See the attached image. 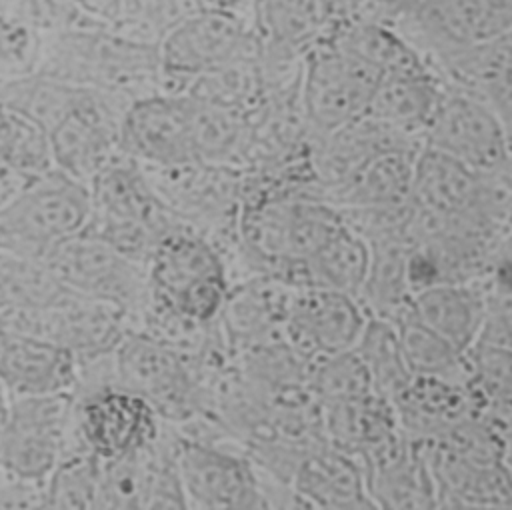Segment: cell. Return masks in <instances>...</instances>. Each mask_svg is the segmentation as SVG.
<instances>
[{
	"instance_id": "30bf717a",
	"label": "cell",
	"mask_w": 512,
	"mask_h": 510,
	"mask_svg": "<svg viewBox=\"0 0 512 510\" xmlns=\"http://www.w3.org/2000/svg\"><path fill=\"white\" fill-rule=\"evenodd\" d=\"M0 324L6 332L52 342L76 360L114 350L130 330L118 308L70 290L46 306L0 318Z\"/></svg>"
},
{
	"instance_id": "484cf974",
	"label": "cell",
	"mask_w": 512,
	"mask_h": 510,
	"mask_svg": "<svg viewBox=\"0 0 512 510\" xmlns=\"http://www.w3.org/2000/svg\"><path fill=\"white\" fill-rule=\"evenodd\" d=\"M52 168L90 186L118 152V134L80 110H72L48 132Z\"/></svg>"
},
{
	"instance_id": "7a4b0ae2",
	"label": "cell",
	"mask_w": 512,
	"mask_h": 510,
	"mask_svg": "<svg viewBox=\"0 0 512 510\" xmlns=\"http://www.w3.org/2000/svg\"><path fill=\"white\" fill-rule=\"evenodd\" d=\"M150 300L178 318L208 326L228 296V278L216 246L198 230L178 224L154 246L148 262Z\"/></svg>"
},
{
	"instance_id": "8992f818",
	"label": "cell",
	"mask_w": 512,
	"mask_h": 510,
	"mask_svg": "<svg viewBox=\"0 0 512 510\" xmlns=\"http://www.w3.org/2000/svg\"><path fill=\"white\" fill-rule=\"evenodd\" d=\"M248 52H256V40L246 18L202 8L158 40L160 92L184 94L192 78Z\"/></svg>"
},
{
	"instance_id": "4dcf8cb0",
	"label": "cell",
	"mask_w": 512,
	"mask_h": 510,
	"mask_svg": "<svg viewBox=\"0 0 512 510\" xmlns=\"http://www.w3.org/2000/svg\"><path fill=\"white\" fill-rule=\"evenodd\" d=\"M64 292L44 258L0 250V318L46 306Z\"/></svg>"
},
{
	"instance_id": "f1b7e54d",
	"label": "cell",
	"mask_w": 512,
	"mask_h": 510,
	"mask_svg": "<svg viewBox=\"0 0 512 510\" xmlns=\"http://www.w3.org/2000/svg\"><path fill=\"white\" fill-rule=\"evenodd\" d=\"M78 94V84L40 70L0 80V104L30 118L46 132L74 110Z\"/></svg>"
},
{
	"instance_id": "ab89813d",
	"label": "cell",
	"mask_w": 512,
	"mask_h": 510,
	"mask_svg": "<svg viewBox=\"0 0 512 510\" xmlns=\"http://www.w3.org/2000/svg\"><path fill=\"white\" fill-rule=\"evenodd\" d=\"M42 34L18 16L0 14V80L34 72Z\"/></svg>"
},
{
	"instance_id": "6da1fadb",
	"label": "cell",
	"mask_w": 512,
	"mask_h": 510,
	"mask_svg": "<svg viewBox=\"0 0 512 510\" xmlns=\"http://www.w3.org/2000/svg\"><path fill=\"white\" fill-rule=\"evenodd\" d=\"M36 70L132 100L160 92L158 44L128 38L110 26L42 34Z\"/></svg>"
},
{
	"instance_id": "83f0119b",
	"label": "cell",
	"mask_w": 512,
	"mask_h": 510,
	"mask_svg": "<svg viewBox=\"0 0 512 510\" xmlns=\"http://www.w3.org/2000/svg\"><path fill=\"white\" fill-rule=\"evenodd\" d=\"M190 136L194 160L224 166L250 144L248 114L190 98Z\"/></svg>"
},
{
	"instance_id": "4fadbf2b",
	"label": "cell",
	"mask_w": 512,
	"mask_h": 510,
	"mask_svg": "<svg viewBox=\"0 0 512 510\" xmlns=\"http://www.w3.org/2000/svg\"><path fill=\"white\" fill-rule=\"evenodd\" d=\"M176 430V428H174ZM176 440V468L186 508L242 510L266 506L252 464L202 438Z\"/></svg>"
},
{
	"instance_id": "8d00e7d4",
	"label": "cell",
	"mask_w": 512,
	"mask_h": 510,
	"mask_svg": "<svg viewBox=\"0 0 512 510\" xmlns=\"http://www.w3.org/2000/svg\"><path fill=\"white\" fill-rule=\"evenodd\" d=\"M468 384L488 410H512V348L478 338L466 352Z\"/></svg>"
},
{
	"instance_id": "277c9868",
	"label": "cell",
	"mask_w": 512,
	"mask_h": 510,
	"mask_svg": "<svg viewBox=\"0 0 512 510\" xmlns=\"http://www.w3.org/2000/svg\"><path fill=\"white\" fill-rule=\"evenodd\" d=\"M44 260L66 290L118 308L128 326L150 300L146 264L86 230L56 244Z\"/></svg>"
},
{
	"instance_id": "5b68a950",
	"label": "cell",
	"mask_w": 512,
	"mask_h": 510,
	"mask_svg": "<svg viewBox=\"0 0 512 510\" xmlns=\"http://www.w3.org/2000/svg\"><path fill=\"white\" fill-rule=\"evenodd\" d=\"M118 384L142 396L158 416L180 426L200 406V382L188 354L140 330H128L114 348Z\"/></svg>"
},
{
	"instance_id": "ffe728a7",
	"label": "cell",
	"mask_w": 512,
	"mask_h": 510,
	"mask_svg": "<svg viewBox=\"0 0 512 510\" xmlns=\"http://www.w3.org/2000/svg\"><path fill=\"white\" fill-rule=\"evenodd\" d=\"M76 370L78 360L72 352L40 338L6 332L0 382L8 396L72 394Z\"/></svg>"
},
{
	"instance_id": "44dd1931",
	"label": "cell",
	"mask_w": 512,
	"mask_h": 510,
	"mask_svg": "<svg viewBox=\"0 0 512 510\" xmlns=\"http://www.w3.org/2000/svg\"><path fill=\"white\" fill-rule=\"evenodd\" d=\"M292 490L308 506L376 508L366 472L356 458L338 448H318L304 454L292 470Z\"/></svg>"
},
{
	"instance_id": "9c48e42d",
	"label": "cell",
	"mask_w": 512,
	"mask_h": 510,
	"mask_svg": "<svg viewBox=\"0 0 512 510\" xmlns=\"http://www.w3.org/2000/svg\"><path fill=\"white\" fill-rule=\"evenodd\" d=\"M72 426V394L10 396L0 416V464L44 482L62 458Z\"/></svg>"
},
{
	"instance_id": "4316f807",
	"label": "cell",
	"mask_w": 512,
	"mask_h": 510,
	"mask_svg": "<svg viewBox=\"0 0 512 510\" xmlns=\"http://www.w3.org/2000/svg\"><path fill=\"white\" fill-rule=\"evenodd\" d=\"M370 270V242L344 226L306 262L290 270L298 286L360 296Z\"/></svg>"
},
{
	"instance_id": "1f68e13d",
	"label": "cell",
	"mask_w": 512,
	"mask_h": 510,
	"mask_svg": "<svg viewBox=\"0 0 512 510\" xmlns=\"http://www.w3.org/2000/svg\"><path fill=\"white\" fill-rule=\"evenodd\" d=\"M400 352L412 376L468 382L464 352L418 322L408 310L394 318Z\"/></svg>"
},
{
	"instance_id": "52a82bcc",
	"label": "cell",
	"mask_w": 512,
	"mask_h": 510,
	"mask_svg": "<svg viewBox=\"0 0 512 510\" xmlns=\"http://www.w3.org/2000/svg\"><path fill=\"white\" fill-rule=\"evenodd\" d=\"M342 226L344 218L330 202L276 198L248 208L240 232L254 254L290 272L316 254Z\"/></svg>"
},
{
	"instance_id": "e575fe53",
	"label": "cell",
	"mask_w": 512,
	"mask_h": 510,
	"mask_svg": "<svg viewBox=\"0 0 512 510\" xmlns=\"http://www.w3.org/2000/svg\"><path fill=\"white\" fill-rule=\"evenodd\" d=\"M332 42L368 62L382 76L428 70L406 40L378 24H356L338 34Z\"/></svg>"
},
{
	"instance_id": "603a6c76",
	"label": "cell",
	"mask_w": 512,
	"mask_h": 510,
	"mask_svg": "<svg viewBox=\"0 0 512 510\" xmlns=\"http://www.w3.org/2000/svg\"><path fill=\"white\" fill-rule=\"evenodd\" d=\"M416 152L418 150L408 148H388L374 154L344 182L330 188L328 202L344 210L408 204Z\"/></svg>"
},
{
	"instance_id": "2e32d148",
	"label": "cell",
	"mask_w": 512,
	"mask_h": 510,
	"mask_svg": "<svg viewBox=\"0 0 512 510\" xmlns=\"http://www.w3.org/2000/svg\"><path fill=\"white\" fill-rule=\"evenodd\" d=\"M88 188L90 218L86 228L144 226L164 236L180 224L156 194L144 166L120 150Z\"/></svg>"
},
{
	"instance_id": "7bdbcfd3",
	"label": "cell",
	"mask_w": 512,
	"mask_h": 510,
	"mask_svg": "<svg viewBox=\"0 0 512 510\" xmlns=\"http://www.w3.org/2000/svg\"><path fill=\"white\" fill-rule=\"evenodd\" d=\"M478 338L512 348V288L492 300H486L484 322Z\"/></svg>"
},
{
	"instance_id": "d4e9b609",
	"label": "cell",
	"mask_w": 512,
	"mask_h": 510,
	"mask_svg": "<svg viewBox=\"0 0 512 510\" xmlns=\"http://www.w3.org/2000/svg\"><path fill=\"white\" fill-rule=\"evenodd\" d=\"M320 406L328 442L352 456H362L400 432L392 402L376 392Z\"/></svg>"
},
{
	"instance_id": "bcb514c9",
	"label": "cell",
	"mask_w": 512,
	"mask_h": 510,
	"mask_svg": "<svg viewBox=\"0 0 512 510\" xmlns=\"http://www.w3.org/2000/svg\"><path fill=\"white\" fill-rule=\"evenodd\" d=\"M200 4H202V8L228 12V14L248 20V10L252 8L254 0H200Z\"/></svg>"
},
{
	"instance_id": "7dc6e473",
	"label": "cell",
	"mask_w": 512,
	"mask_h": 510,
	"mask_svg": "<svg viewBox=\"0 0 512 510\" xmlns=\"http://www.w3.org/2000/svg\"><path fill=\"white\" fill-rule=\"evenodd\" d=\"M4 338H6V332H4V328H2V324H0V350H2V344H4Z\"/></svg>"
},
{
	"instance_id": "d6a6232c",
	"label": "cell",
	"mask_w": 512,
	"mask_h": 510,
	"mask_svg": "<svg viewBox=\"0 0 512 510\" xmlns=\"http://www.w3.org/2000/svg\"><path fill=\"white\" fill-rule=\"evenodd\" d=\"M354 350L370 374L374 392L386 400L392 402L410 382L412 374L404 364L394 320L384 316L366 318Z\"/></svg>"
},
{
	"instance_id": "5bb4252c",
	"label": "cell",
	"mask_w": 512,
	"mask_h": 510,
	"mask_svg": "<svg viewBox=\"0 0 512 510\" xmlns=\"http://www.w3.org/2000/svg\"><path fill=\"white\" fill-rule=\"evenodd\" d=\"M366 318L358 298L310 286H298L282 312L290 350L308 362L354 348Z\"/></svg>"
},
{
	"instance_id": "f6af8a7d",
	"label": "cell",
	"mask_w": 512,
	"mask_h": 510,
	"mask_svg": "<svg viewBox=\"0 0 512 510\" xmlns=\"http://www.w3.org/2000/svg\"><path fill=\"white\" fill-rule=\"evenodd\" d=\"M28 178L0 162V208L24 186Z\"/></svg>"
},
{
	"instance_id": "8fae6325",
	"label": "cell",
	"mask_w": 512,
	"mask_h": 510,
	"mask_svg": "<svg viewBox=\"0 0 512 510\" xmlns=\"http://www.w3.org/2000/svg\"><path fill=\"white\" fill-rule=\"evenodd\" d=\"M424 146L438 150L482 176L504 170L512 156L510 136L498 114L468 90L442 92L424 132Z\"/></svg>"
},
{
	"instance_id": "60d3db41",
	"label": "cell",
	"mask_w": 512,
	"mask_h": 510,
	"mask_svg": "<svg viewBox=\"0 0 512 510\" xmlns=\"http://www.w3.org/2000/svg\"><path fill=\"white\" fill-rule=\"evenodd\" d=\"M20 16L40 34L100 26L80 10L76 0H22Z\"/></svg>"
},
{
	"instance_id": "ba28073f",
	"label": "cell",
	"mask_w": 512,
	"mask_h": 510,
	"mask_svg": "<svg viewBox=\"0 0 512 510\" xmlns=\"http://www.w3.org/2000/svg\"><path fill=\"white\" fill-rule=\"evenodd\" d=\"M380 78L376 68L334 42L312 50L300 82L308 126L320 136L362 118Z\"/></svg>"
},
{
	"instance_id": "836d02e7",
	"label": "cell",
	"mask_w": 512,
	"mask_h": 510,
	"mask_svg": "<svg viewBox=\"0 0 512 510\" xmlns=\"http://www.w3.org/2000/svg\"><path fill=\"white\" fill-rule=\"evenodd\" d=\"M154 442L120 458L100 462L96 508H146L148 486L154 468Z\"/></svg>"
},
{
	"instance_id": "d6986e66",
	"label": "cell",
	"mask_w": 512,
	"mask_h": 510,
	"mask_svg": "<svg viewBox=\"0 0 512 510\" xmlns=\"http://www.w3.org/2000/svg\"><path fill=\"white\" fill-rule=\"evenodd\" d=\"M418 24L444 54L488 44L512 30V0H422Z\"/></svg>"
},
{
	"instance_id": "b9f144b4",
	"label": "cell",
	"mask_w": 512,
	"mask_h": 510,
	"mask_svg": "<svg viewBox=\"0 0 512 510\" xmlns=\"http://www.w3.org/2000/svg\"><path fill=\"white\" fill-rule=\"evenodd\" d=\"M0 508H6V510L46 508L44 482L22 476L12 468L0 464Z\"/></svg>"
},
{
	"instance_id": "9a60e30c",
	"label": "cell",
	"mask_w": 512,
	"mask_h": 510,
	"mask_svg": "<svg viewBox=\"0 0 512 510\" xmlns=\"http://www.w3.org/2000/svg\"><path fill=\"white\" fill-rule=\"evenodd\" d=\"M118 150L144 168L194 164L188 96L156 92L132 100L120 126Z\"/></svg>"
},
{
	"instance_id": "f35d334b",
	"label": "cell",
	"mask_w": 512,
	"mask_h": 510,
	"mask_svg": "<svg viewBox=\"0 0 512 510\" xmlns=\"http://www.w3.org/2000/svg\"><path fill=\"white\" fill-rule=\"evenodd\" d=\"M310 386L320 402L358 398L374 392L370 374L354 348L312 362Z\"/></svg>"
},
{
	"instance_id": "ac0fdd59",
	"label": "cell",
	"mask_w": 512,
	"mask_h": 510,
	"mask_svg": "<svg viewBox=\"0 0 512 510\" xmlns=\"http://www.w3.org/2000/svg\"><path fill=\"white\" fill-rule=\"evenodd\" d=\"M392 406L400 428L418 442L436 440L458 422L484 410L468 382L422 376H412Z\"/></svg>"
},
{
	"instance_id": "f546056e",
	"label": "cell",
	"mask_w": 512,
	"mask_h": 510,
	"mask_svg": "<svg viewBox=\"0 0 512 510\" xmlns=\"http://www.w3.org/2000/svg\"><path fill=\"white\" fill-rule=\"evenodd\" d=\"M264 90L258 52H248L192 78L184 94L250 116Z\"/></svg>"
},
{
	"instance_id": "cb8c5ba5",
	"label": "cell",
	"mask_w": 512,
	"mask_h": 510,
	"mask_svg": "<svg viewBox=\"0 0 512 510\" xmlns=\"http://www.w3.org/2000/svg\"><path fill=\"white\" fill-rule=\"evenodd\" d=\"M442 88L428 74L398 72L384 74L374 88L366 108V118L408 138H422L442 98Z\"/></svg>"
},
{
	"instance_id": "74e56055",
	"label": "cell",
	"mask_w": 512,
	"mask_h": 510,
	"mask_svg": "<svg viewBox=\"0 0 512 510\" xmlns=\"http://www.w3.org/2000/svg\"><path fill=\"white\" fill-rule=\"evenodd\" d=\"M0 162L18 174L32 178L52 168L48 132L0 104Z\"/></svg>"
},
{
	"instance_id": "3957f363",
	"label": "cell",
	"mask_w": 512,
	"mask_h": 510,
	"mask_svg": "<svg viewBox=\"0 0 512 510\" xmlns=\"http://www.w3.org/2000/svg\"><path fill=\"white\" fill-rule=\"evenodd\" d=\"M90 218V188L56 168L32 176L0 208V250L44 258L82 232Z\"/></svg>"
},
{
	"instance_id": "e0dca14e",
	"label": "cell",
	"mask_w": 512,
	"mask_h": 510,
	"mask_svg": "<svg viewBox=\"0 0 512 510\" xmlns=\"http://www.w3.org/2000/svg\"><path fill=\"white\" fill-rule=\"evenodd\" d=\"M486 176L466 164L422 144L414 158L412 206L442 222H472L480 218L488 204Z\"/></svg>"
},
{
	"instance_id": "7c38bea8",
	"label": "cell",
	"mask_w": 512,
	"mask_h": 510,
	"mask_svg": "<svg viewBox=\"0 0 512 510\" xmlns=\"http://www.w3.org/2000/svg\"><path fill=\"white\" fill-rule=\"evenodd\" d=\"M72 424L82 446L108 462L152 444L164 420L142 396L110 384L72 394Z\"/></svg>"
},
{
	"instance_id": "ee69618b",
	"label": "cell",
	"mask_w": 512,
	"mask_h": 510,
	"mask_svg": "<svg viewBox=\"0 0 512 510\" xmlns=\"http://www.w3.org/2000/svg\"><path fill=\"white\" fill-rule=\"evenodd\" d=\"M76 4L90 20L110 28L116 24L122 8V0H76Z\"/></svg>"
},
{
	"instance_id": "d590c367",
	"label": "cell",
	"mask_w": 512,
	"mask_h": 510,
	"mask_svg": "<svg viewBox=\"0 0 512 510\" xmlns=\"http://www.w3.org/2000/svg\"><path fill=\"white\" fill-rule=\"evenodd\" d=\"M100 460L88 450H68L44 480L46 508L92 510L96 508Z\"/></svg>"
},
{
	"instance_id": "7402d4cb",
	"label": "cell",
	"mask_w": 512,
	"mask_h": 510,
	"mask_svg": "<svg viewBox=\"0 0 512 510\" xmlns=\"http://www.w3.org/2000/svg\"><path fill=\"white\" fill-rule=\"evenodd\" d=\"M406 310L454 348L466 352L480 336L486 298L460 282H432L412 290Z\"/></svg>"
}]
</instances>
